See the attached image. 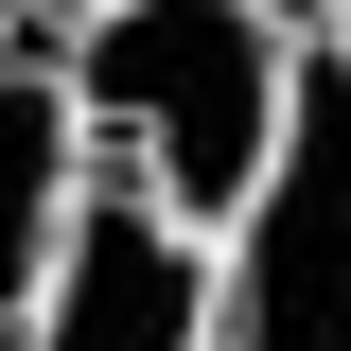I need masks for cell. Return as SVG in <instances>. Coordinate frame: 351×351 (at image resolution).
<instances>
[{
  "mask_svg": "<svg viewBox=\"0 0 351 351\" xmlns=\"http://www.w3.org/2000/svg\"><path fill=\"white\" fill-rule=\"evenodd\" d=\"M71 176H88L71 71H53V36H0V351H18V299H36L53 228H71Z\"/></svg>",
  "mask_w": 351,
  "mask_h": 351,
  "instance_id": "obj_4",
  "label": "cell"
},
{
  "mask_svg": "<svg viewBox=\"0 0 351 351\" xmlns=\"http://www.w3.org/2000/svg\"><path fill=\"white\" fill-rule=\"evenodd\" d=\"M0 36H18V0H0Z\"/></svg>",
  "mask_w": 351,
  "mask_h": 351,
  "instance_id": "obj_7",
  "label": "cell"
},
{
  "mask_svg": "<svg viewBox=\"0 0 351 351\" xmlns=\"http://www.w3.org/2000/svg\"><path fill=\"white\" fill-rule=\"evenodd\" d=\"M299 53H316L299 0H88L71 36H53V71H71L88 158H123L158 211L228 228V211H246V176L281 158Z\"/></svg>",
  "mask_w": 351,
  "mask_h": 351,
  "instance_id": "obj_1",
  "label": "cell"
},
{
  "mask_svg": "<svg viewBox=\"0 0 351 351\" xmlns=\"http://www.w3.org/2000/svg\"><path fill=\"white\" fill-rule=\"evenodd\" d=\"M211 351H351V53H299L281 158L211 228Z\"/></svg>",
  "mask_w": 351,
  "mask_h": 351,
  "instance_id": "obj_2",
  "label": "cell"
},
{
  "mask_svg": "<svg viewBox=\"0 0 351 351\" xmlns=\"http://www.w3.org/2000/svg\"><path fill=\"white\" fill-rule=\"evenodd\" d=\"M71 18H88V0H18V36H71Z\"/></svg>",
  "mask_w": 351,
  "mask_h": 351,
  "instance_id": "obj_5",
  "label": "cell"
},
{
  "mask_svg": "<svg viewBox=\"0 0 351 351\" xmlns=\"http://www.w3.org/2000/svg\"><path fill=\"white\" fill-rule=\"evenodd\" d=\"M18 351H211V228L158 211L123 158H88L36 299H18Z\"/></svg>",
  "mask_w": 351,
  "mask_h": 351,
  "instance_id": "obj_3",
  "label": "cell"
},
{
  "mask_svg": "<svg viewBox=\"0 0 351 351\" xmlns=\"http://www.w3.org/2000/svg\"><path fill=\"white\" fill-rule=\"evenodd\" d=\"M299 18H316V53H351V0H299Z\"/></svg>",
  "mask_w": 351,
  "mask_h": 351,
  "instance_id": "obj_6",
  "label": "cell"
}]
</instances>
